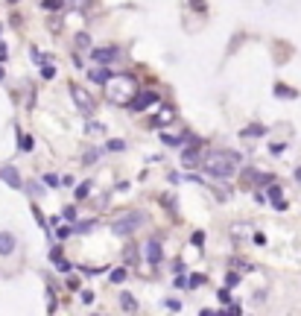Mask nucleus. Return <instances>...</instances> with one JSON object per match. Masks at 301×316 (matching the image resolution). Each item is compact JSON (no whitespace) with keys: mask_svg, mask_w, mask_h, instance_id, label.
Returning <instances> with one entry per match:
<instances>
[{"mask_svg":"<svg viewBox=\"0 0 301 316\" xmlns=\"http://www.w3.org/2000/svg\"><path fill=\"white\" fill-rule=\"evenodd\" d=\"M105 94L114 106H129L132 97L137 94V85H134V76L129 73H111L105 79Z\"/></svg>","mask_w":301,"mask_h":316,"instance_id":"1","label":"nucleus"},{"mask_svg":"<svg viewBox=\"0 0 301 316\" xmlns=\"http://www.w3.org/2000/svg\"><path fill=\"white\" fill-rule=\"evenodd\" d=\"M237 161H240V155H237V152L214 150V152H208V155L202 158V167H205L211 176H217V179H228V176H234Z\"/></svg>","mask_w":301,"mask_h":316,"instance_id":"2","label":"nucleus"},{"mask_svg":"<svg viewBox=\"0 0 301 316\" xmlns=\"http://www.w3.org/2000/svg\"><path fill=\"white\" fill-rule=\"evenodd\" d=\"M140 223H143V214H126V217H120V220L111 223V232L120 234V237H126V234H132Z\"/></svg>","mask_w":301,"mask_h":316,"instance_id":"3","label":"nucleus"},{"mask_svg":"<svg viewBox=\"0 0 301 316\" xmlns=\"http://www.w3.org/2000/svg\"><path fill=\"white\" fill-rule=\"evenodd\" d=\"M70 97H73V102L79 106L82 115H88V117L94 115V100H91V94H85L79 85H70Z\"/></svg>","mask_w":301,"mask_h":316,"instance_id":"4","label":"nucleus"},{"mask_svg":"<svg viewBox=\"0 0 301 316\" xmlns=\"http://www.w3.org/2000/svg\"><path fill=\"white\" fill-rule=\"evenodd\" d=\"M152 102H158V91H137L132 97V112H143V109H149Z\"/></svg>","mask_w":301,"mask_h":316,"instance_id":"5","label":"nucleus"},{"mask_svg":"<svg viewBox=\"0 0 301 316\" xmlns=\"http://www.w3.org/2000/svg\"><path fill=\"white\" fill-rule=\"evenodd\" d=\"M91 59L94 62H102V65H111L120 59V47H94L91 50Z\"/></svg>","mask_w":301,"mask_h":316,"instance_id":"6","label":"nucleus"},{"mask_svg":"<svg viewBox=\"0 0 301 316\" xmlns=\"http://www.w3.org/2000/svg\"><path fill=\"white\" fill-rule=\"evenodd\" d=\"M173 120H176V112H173L170 106H164V109H161L158 115L152 117V126H158V129H164V126H170Z\"/></svg>","mask_w":301,"mask_h":316,"instance_id":"7","label":"nucleus"},{"mask_svg":"<svg viewBox=\"0 0 301 316\" xmlns=\"http://www.w3.org/2000/svg\"><path fill=\"white\" fill-rule=\"evenodd\" d=\"M143 252H146V261H149V264H161V258H164V255H161V243H158L155 237H152V240H146Z\"/></svg>","mask_w":301,"mask_h":316,"instance_id":"8","label":"nucleus"},{"mask_svg":"<svg viewBox=\"0 0 301 316\" xmlns=\"http://www.w3.org/2000/svg\"><path fill=\"white\" fill-rule=\"evenodd\" d=\"M15 252V237L9 232H0V255H12Z\"/></svg>","mask_w":301,"mask_h":316,"instance_id":"9","label":"nucleus"},{"mask_svg":"<svg viewBox=\"0 0 301 316\" xmlns=\"http://www.w3.org/2000/svg\"><path fill=\"white\" fill-rule=\"evenodd\" d=\"M182 164H184V167L199 164V147H190V150H184V152H182Z\"/></svg>","mask_w":301,"mask_h":316,"instance_id":"10","label":"nucleus"},{"mask_svg":"<svg viewBox=\"0 0 301 316\" xmlns=\"http://www.w3.org/2000/svg\"><path fill=\"white\" fill-rule=\"evenodd\" d=\"M0 176H3L6 182H9V187H24V184H21V176L15 173V167H6V170H3Z\"/></svg>","mask_w":301,"mask_h":316,"instance_id":"11","label":"nucleus"},{"mask_svg":"<svg viewBox=\"0 0 301 316\" xmlns=\"http://www.w3.org/2000/svg\"><path fill=\"white\" fill-rule=\"evenodd\" d=\"M243 182L251 184V182H272V176H266V173H254V170H249L246 176H243Z\"/></svg>","mask_w":301,"mask_h":316,"instance_id":"12","label":"nucleus"},{"mask_svg":"<svg viewBox=\"0 0 301 316\" xmlns=\"http://www.w3.org/2000/svg\"><path fill=\"white\" fill-rule=\"evenodd\" d=\"M120 304H123V310H129V313L137 310V301H134V296H129V293H123V296H120Z\"/></svg>","mask_w":301,"mask_h":316,"instance_id":"13","label":"nucleus"},{"mask_svg":"<svg viewBox=\"0 0 301 316\" xmlns=\"http://www.w3.org/2000/svg\"><path fill=\"white\" fill-rule=\"evenodd\" d=\"M108 281H111V284H123V281H126V269H123V266H117V269H111Z\"/></svg>","mask_w":301,"mask_h":316,"instance_id":"14","label":"nucleus"},{"mask_svg":"<svg viewBox=\"0 0 301 316\" xmlns=\"http://www.w3.org/2000/svg\"><path fill=\"white\" fill-rule=\"evenodd\" d=\"M108 76H111V67H105V70H91V79H94V82H102V85H105V79H108Z\"/></svg>","mask_w":301,"mask_h":316,"instance_id":"15","label":"nucleus"},{"mask_svg":"<svg viewBox=\"0 0 301 316\" xmlns=\"http://www.w3.org/2000/svg\"><path fill=\"white\" fill-rule=\"evenodd\" d=\"M269 199H272V205L281 202V199H284V190H281L278 184H269Z\"/></svg>","mask_w":301,"mask_h":316,"instance_id":"16","label":"nucleus"},{"mask_svg":"<svg viewBox=\"0 0 301 316\" xmlns=\"http://www.w3.org/2000/svg\"><path fill=\"white\" fill-rule=\"evenodd\" d=\"M88 193H91V182H82L79 187H76V199H85Z\"/></svg>","mask_w":301,"mask_h":316,"instance_id":"17","label":"nucleus"},{"mask_svg":"<svg viewBox=\"0 0 301 316\" xmlns=\"http://www.w3.org/2000/svg\"><path fill=\"white\" fill-rule=\"evenodd\" d=\"M50 258H53V264L59 266V269H62V272H67V269H70V264H67V261H62V258H59V252H53Z\"/></svg>","mask_w":301,"mask_h":316,"instance_id":"18","label":"nucleus"},{"mask_svg":"<svg viewBox=\"0 0 301 316\" xmlns=\"http://www.w3.org/2000/svg\"><path fill=\"white\" fill-rule=\"evenodd\" d=\"M91 229H94V220H85V223H79V226H76L73 232H79V234H88V232H91Z\"/></svg>","mask_w":301,"mask_h":316,"instance_id":"19","label":"nucleus"},{"mask_svg":"<svg viewBox=\"0 0 301 316\" xmlns=\"http://www.w3.org/2000/svg\"><path fill=\"white\" fill-rule=\"evenodd\" d=\"M41 6H44V9H59V6H65V0H44Z\"/></svg>","mask_w":301,"mask_h":316,"instance_id":"20","label":"nucleus"},{"mask_svg":"<svg viewBox=\"0 0 301 316\" xmlns=\"http://www.w3.org/2000/svg\"><path fill=\"white\" fill-rule=\"evenodd\" d=\"M225 284H228V287H237V284H240V275H237V272H228V275H225Z\"/></svg>","mask_w":301,"mask_h":316,"instance_id":"21","label":"nucleus"},{"mask_svg":"<svg viewBox=\"0 0 301 316\" xmlns=\"http://www.w3.org/2000/svg\"><path fill=\"white\" fill-rule=\"evenodd\" d=\"M41 76H44V79H53V76H56V67L44 65V67H41Z\"/></svg>","mask_w":301,"mask_h":316,"instance_id":"22","label":"nucleus"},{"mask_svg":"<svg viewBox=\"0 0 301 316\" xmlns=\"http://www.w3.org/2000/svg\"><path fill=\"white\" fill-rule=\"evenodd\" d=\"M88 44H91V38H88L85 33H79V35H76V47H88Z\"/></svg>","mask_w":301,"mask_h":316,"instance_id":"23","label":"nucleus"},{"mask_svg":"<svg viewBox=\"0 0 301 316\" xmlns=\"http://www.w3.org/2000/svg\"><path fill=\"white\" fill-rule=\"evenodd\" d=\"M70 234H73V229H70V226H62V229L56 232V237H62V240H65V237H70Z\"/></svg>","mask_w":301,"mask_h":316,"instance_id":"24","label":"nucleus"},{"mask_svg":"<svg viewBox=\"0 0 301 316\" xmlns=\"http://www.w3.org/2000/svg\"><path fill=\"white\" fill-rule=\"evenodd\" d=\"M88 0H65V6H70V9H82Z\"/></svg>","mask_w":301,"mask_h":316,"instance_id":"25","label":"nucleus"},{"mask_svg":"<svg viewBox=\"0 0 301 316\" xmlns=\"http://www.w3.org/2000/svg\"><path fill=\"white\" fill-rule=\"evenodd\" d=\"M88 132H91V135H102L105 129H102L100 123H88Z\"/></svg>","mask_w":301,"mask_h":316,"instance_id":"26","label":"nucleus"},{"mask_svg":"<svg viewBox=\"0 0 301 316\" xmlns=\"http://www.w3.org/2000/svg\"><path fill=\"white\" fill-rule=\"evenodd\" d=\"M208 278L205 275H190V287H199V284H205Z\"/></svg>","mask_w":301,"mask_h":316,"instance_id":"27","label":"nucleus"},{"mask_svg":"<svg viewBox=\"0 0 301 316\" xmlns=\"http://www.w3.org/2000/svg\"><path fill=\"white\" fill-rule=\"evenodd\" d=\"M21 150H33V138H21Z\"/></svg>","mask_w":301,"mask_h":316,"instance_id":"28","label":"nucleus"},{"mask_svg":"<svg viewBox=\"0 0 301 316\" xmlns=\"http://www.w3.org/2000/svg\"><path fill=\"white\" fill-rule=\"evenodd\" d=\"M82 301H85V304H91V301H94V293H91V290H85V293H82Z\"/></svg>","mask_w":301,"mask_h":316,"instance_id":"29","label":"nucleus"},{"mask_svg":"<svg viewBox=\"0 0 301 316\" xmlns=\"http://www.w3.org/2000/svg\"><path fill=\"white\" fill-rule=\"evenodd\" d=\"M167 307H170V310H182V304H179L176 299H170V301H167Z\"/></svg>","mask_w":301,"mask_h":316,"instance_id":"30","label":"nucleus"},{"mask_svg":"<svg viewBox=\"0 0 301 316\" xmlns=\"http://www.w3.org/2000/svg\"><path fill=\"white\" fill-rule=\"evenodd\" d=\"M76 217V208H65V220H73Z\"/></svg>","mask_w":301,"mask_h":316,"instance_id":"31","label":"nucleus"},{"mask_svg":"<svg viewBox=\"0 0 301 316\" xmlns=\"http://www.w3.org/2000/svg\"><path fill=\"white\" fill-rule=\"evenodd\" d=\"M6 56H9V50H6V47H3V44H0V62H3V59H6Z\"/></svg>","mask_w":301,"mask_h":316,"instance_id":"32","label":"nucleus"},{"mask_svg":"<svg viewBox=\"0 0 301 316\" xmlns=\"http://www.w3.org/2000/svg\"><path fill=\"white\" fill-rule=\"evenodd\" d=\"M295 182L301 184V167H298V170H295Z\"/></svg>","mask_w":301,"mask_h":316,"instance_id":"33","label":"nucleus"},{"mask_svg":"<svg viewBox=\"0 0 301 316\" xmlns=\"http://www.w3.org/2000/svg\"><path fill=\"white\" fill-rule=\"evenodd\" d=\"M0 79H3V67H0Z\"/></svg>","mask_w":301,"mask_h":316,"instance_id":"34","label":"nucleus"},{"mask_svg":"<svg viewBox=\"0 0 301 316\" xmlns=\"http://www.w3.org/2000/svg\"><path fill=\"white\" fill-rule=\"evenodd\" d=\"M9 3H18V0H9Z\"/></svg>","mask_w":301,"mask_h":316,"instance_id":"35","label":"nucleus"}]
</instances>
